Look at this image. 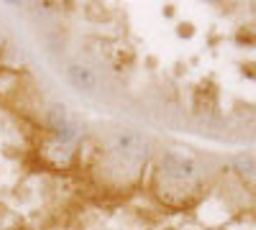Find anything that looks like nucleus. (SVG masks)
Instances as JSON below:
<instances>
[{
    "instance_id": "obj_1",
    "label": "nucleus",
    "mask_w": 256,
    "mask_h": 230,
    "mask_svg": "<svg viewBox=\"0 0 256 230\" xmlns=\"http://www.w3.org/2000/svg\"><path fill=\"white\" fill-rule=\"evenodd\" d=\"M162 172L169 179H174V182H192L198 177L200 166H198V161L192 159L190 154H184L180 149H169L162 156Z\"/></svg>"
},
{
    "instance_id": "obj_2",
    "label": "nucleus",
    "mask_w": 256,
    "mask_h": 230,
    "mask_svg": "<svg viewBox=\"0 0 256 230\" xmlns=\"http://www.w3.org/2000/svg\"><path fill=\"white\" fill-rule=\"evenodd\" d=\"M113 151L123 159V161H144L146 154H148V141L138 133V131H131V128H126V131H118L113 136Z\"/></svg>"
},
{
    "instance_id": "obj_3",
    "label": "nucleus",
    "mask_w": 256,
    "mask_h": 230,
    "mask_svg": "<svg viewBox=\"0 0 256 230\" xmlns=\"http://www.w3.org/2000/svg\"><path fill=\"white\" fill-rule=\"evenodd\" d=\"M67 79H70V85H72L77 92H84V95H92V92H98V87H100L98 74H95L88 64H80V61H74V64L67 67Z\"/></svg>"
},
{
    "instance_id": "obj_4",
    "label": "nucleus",
    "mask_w": 256,
    "mask_h": 230,
    "mask_svg": "<svg viewBox=\"0 0 256 230\" xmlns=\"http://www.w3.org/2000/svg\"><path fill=\"white\" fill-rule=\"evenodd\" d=\"M70 123H72V120H70L67 110H64V105H52V110H49V125H52L54 133L64 131Z\"/></svg>"
},
{
    "instance_id": "obj_5",
    "label": "nucleus",
    "mask_w": 256,
    "mask_h": 230,
    "mask_svg": "<svg viewBox=\"0 0 256 230\" xmlns=\"http://www.w3.org/2000/svg\"><path fill=\"white\" fill-rule=\"evenodd\" d=\"M236 169L241 174H256V156L254 154H238L236 156Z\"/></svg>"
}]
</instances>
